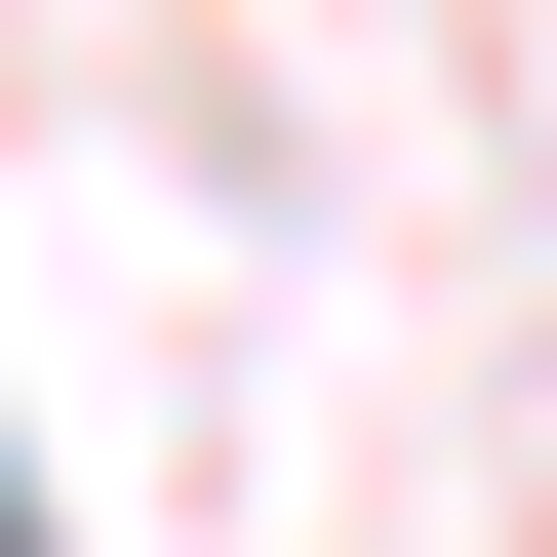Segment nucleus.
Listing matches in <instances>:
<instances>
[{
    "label": "nucleus",
    "instance_id": "nucleus-1",
    "mask_svg": "<svg viewBox=\"0 0 557 557\" xmlns=\"http://www.w3.org/2000/svg\"><path fill=\"white\" fill-rule=\"evenodd\" d=\"M0 557H40V478H0Z\"/></svg>",
    "mask_w": 557,
    "mask_h": 557
}]
</instances>
